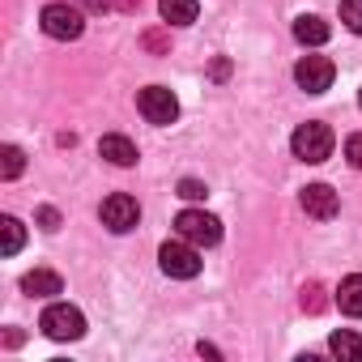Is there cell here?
Segmentation results:
<instances>
[{"label":"cell","mask_w":362,"mask_h":362,"mask_svg":"<svg viewBox=\"0 0 362 362\" xmlns=\"http://www.w3.org/2000/svg\"><path fill=\"white\" fill-rule=\"evenodd\" d=\"M39 222H43V230H56L60 226V214L56 209H39Z\"/></svg>","instance_id":"7402d4cb"},{"label":"cell","mask_w":362,"mask_h":362,"mask_svg":"<svg viewBox=\"0 0 362 362\" xmlns=\"http://www.w3.org/2000/svg\"><path fill=\"white\" fill-rule=\"evenodd\" d=\"M303 209H307V218H320V222H328V218H337V209H341V197L328 188V184H307L303 188Z\"/></svg>","instance_id":"9c48e42d"},{"label":"cell","mask_w":362,"mask_h":362,"mask_svg":"<svg viewBox=\"0 0 362 362\" xmlns=\"http://www.w3.org/2000/svg\"><path fill=\"white\" fill-rule=\"evenodd\" d=\"M39 328L52 337V341H81L86 337V315L69 303H52L43 315H39Z\"/></svg>","instance_id":"3957f363"},{"label":"cell","mask_w":362,"mask_h":362,"mask_svg":"<svg viewBox=\"0 0 362 362\" xmlns=\"http://www.w3.org/2000/svg\"><path fill=\"white\" fill-rule=\"evenodd\" d=\"M26 170V153L18 149V145H5V149H0V175H5V179H18Z\"/></svg>","instance_id":"e0dca14e"},{"label":"cell","mask_w":362,"mask_h":362,"mask_svg":"<svg viewBox=\"0 0 362 362\" xmlns=\"http://www.w3.org/2000/svg\"><path fill=\"white\" fill-rule=\"evenodd\" d=\"M158 13H162L166 26H192L201 5H197V0H158Z\"/></svg>","instance_id":"4fadbf2b"},{"label":"cell","mask_w":362,"mask_h":362,"mask_svg":"<svg viewBox=\"0 0 362 362\" xmlns=\"http://www.w3.org/2000/svg\"><path fill=\"white\" fill-rule=\"evenodd\" d=\"M136 111H141L149 124L166 128V124H175V119H179V98H175L166 86H145V90L136 94Z\"/></svg>","instance_id":"8992f818"},{"label":"cell","mask_w":362,"mask_h":362,"mask_svg":"<svg viewBox=\"0 0 362 362\" xmlns=\"http://www.w3.org/2000/svg\"><path fill=\"white\" fill-rule=\"evenodd\" d=\"M303 307H307V311H320V307H324V303H320V286L303 290Z\"/></svg>","instance_id":"44dd1931"},{"label":"cell","mask_w":362,"mask_h":362,"mask_svg":"<svg viewBox=\"0 0 362 362\" xmlns=\"http://www.w3.org/2000/svg\"><path fill=\"white\" fill-rule=\"evenodd\" d=\"M341 22L354 35H362V0H341Z\"/></svg>","instance_id":"ac0fdd59"},{"label":"cell","mask_w":362,"mask_h":362,"mask_svg":"<svg viewBox=\"0 0 362 362\" xmlns=\"http://www.w3.org/2000/svg\"><path fill=\"white\" fill-rule=\"evenodd\" d=\"M98 214H103V226H107L111 235H128V230H136V222H141V205H136L132 197H124V192L107 197Z\"/></svg>","instance_id":"52a82bcc"},{"label":"cell","mask_w":362,"mask_h":362,"mask_svg":"<svg viewBox=\"0 0 362 362\" xmlns=\"http://www.w3.org/2000/svg\"><path fill=\"white\" fill-rule=\"evenodd\" d=\"M158 264H162V273H166V277L192 281V277L201 273V252H197V243H188V239H175V243H162Z\"/></svg>","instance_id":"277c9868"},{"label":"cell","mask_w":362,"mask_h":362,"mask_svg":"<svg viewBox=\"0 0 362 362\" xmlns=\"http://www.w3.org/2000/svg\"><path fill=\"white\" fill-rule=\"evenodd\" d=\"M332 145H337V136H332V128H328V124H320V119L298 124V128H294V136H290L294 158H298V162H311V166H320V162L332 153Z\"/></svg>","instance_id":"6da1fadb"},{"label":"cell","mask_w":362,"mask_h":362,"mask_svg":"<svg viewBox=\"0 0 362 362\" xmlns=\"http://www.w3.org/2000/svg\"><path fill=\"white\" fill-rule=\"evenodd\" d=\"M22 243H26L22 222H18V218H0V252H5V256H18Z\"/></svg>","instance_id":"2e32d148"},{"label":"cell","mask_w":362,"mask_h":362,"mask_svg":"<svg viewBox=\"0 0 362 362\" xmlns=\"http://www.w3.org/2000/svg\"><path fill=\"white\" fill-rule=\"evenodd\" d=\"M358 107H362V90H358Z\"/></svg>","instance_id":"603a6c76"},{"label":"cell","mask_w":362,"mask_h":362,"mask_svg":"<svg viewBox=\"0 0 362 362\" xmlns=\"http://www.w3.org/2000/svg\"><path fill=\"white\" fill-rule=\"evenodd\" d=\"M328 349H332L341 362H362V337H358V332H349V328L332 332V337H328Z\"/></svg>","instance_id":"9a60e30c"},{"label":"cell","mask_w":362,"mask_h":362,"mask_svg":"<svg viewBox=\"0 0 362 362\" xmlns=\"http://www.w3.org/2000/svg\"><path fill=\"white\" fill-rule=\"evenodd\" d=\"M39 26H43L47 39L69 43V39H81V30H86V13H81L77 5H64V0H56V5H47V9L39 13Z\"/></svg>","instance_id":"7a4b0ae2"},{"label":"cell","mask_w":362,"mask_h":362,"mask_svg":"<svg viewBox=\"0 0 362 362\" xmlns=\"http://www.w3.org/2000/svg\"><path fill=\"white\" fill-rule=\"evenodd\" d=\"M337 307H341L345 315L362 320V273L341 277V286H337Z\"/></svg>","instance_id":"7c38bea8"},{"label":"cell","mask_w":362,"mask_h":362,"mask_svg":"<svg viewBox=\"0 0 362 362\" xmlns=\"http://www.w3.org/2000/svg\"><path fill=\"white\" fill-rule=\"evenodd\" d=\"M179 197H184V201H205L209 188L201 184V179H184V184H179Z\"/></svg>","instance_id":"d6986e66"},{"label":"cell","mask_w":362,"mask_h":362,"mask_svg":"<svg viewBox=\"0 0 362 362\" xmlns=\"http://www.w3.org/2000/svg\"><path fill=\"white\" fill-rule=\"evenodd\" d=\"M332 77H337V69H332L328 56H303V60L294 64V81H298L307 94H324V90H332Z\"/></svg>","instance_id":"ba28073f"},{"label":"cell","mask_w":362,"mask_h":362,"mask_svg":"<svg viewBox=\"0 0 362 362\" xmlns=\"http://www.w3.org/2000/svg\"><path fill=\"white\" fill-rule=\"evenodd\" d=\"M98 158H107L111 166H132L136 162V145L128 136H119V132H107L98 141Z\"/></svg>","instance_id":"30bf717a"},{"label":"cell","mask_w":362,"mask_h":362,"mask_svg":"<svg viewBox=\"0 0 362 362\" xmlns=\"http://www.w3.org/2000/svg\"><path fill=\"white\" fill-rule=\"evenodd\" d=\"M345 158H349V162L362 170V132H354V136L345 141Z\"/></svg>","instance_id":"ffe728a7"},{"label":"cell","mask_w":362,"mask_h":362,"mask_svg":"<svg viewBox=\"0 0 362 362\" xmlns=\"http://www.w3.org/2000/svg\"><path fill=\"white\" fill-rule=\"evenodd\" d=\"M22 290H26L30 298H52V294H64V281H60V273H52V269H35V273L22 277Z\"/></svg>","instance_id":"8fae6325"},{"label":"cell","mask_w":362,"mask_h":362,"mask_svg":"<svg viewBox=\"0 0 362 362\" xmlns=\"http://www.w3.org/2000/svg\"><path fill=\"white\" fill-rule=\"evenodd\" d=\"M328 35H332V30H328L324 18H298V22H294V39H298L303 47H324Z\"/></svg>","instance_id":"5bb4252c"},{"label":"cell","mask_w":362,"mask_h":362,"mask_svg":"<svg viewBox=\"0 0 362 362\" xmlns=\"http://www.w3.org/2000/svg\"><path fill=\"white\" fill-rule=\"evenodd\" d=\"M175 230H179V239H188V243H197V247L222 243V222H218L214 214H205V209H184V214L175 218Z\"/></svg>","instance_id":"5b68a950"}]
</instances>
